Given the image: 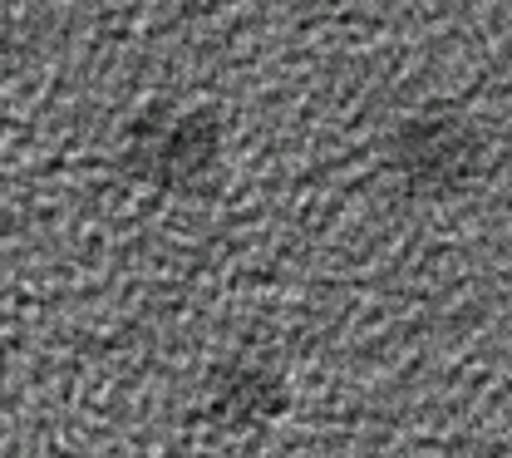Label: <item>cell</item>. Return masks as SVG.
Returning a JSON list of instances; mask_svg holds the SVG:
<instances>
[{
    "mask_svg": "<svg viewBox=\"0 0 512 458\" xmlns=\"http://www.w3.org/2000/svg\"><path fill=\"white\" fill-rule=\"evenodd\" d=\"M478 163V133L468 119H414L399 138V168L414 188H448Z\"/></svg>",
    "mask_w": 512,
    "mask_h": 458,
    "instance_id": "6da1fadb",
    "label": "cell"
},
{
    "mask_svg": "<svg viewBox=\"0 0 512 458\" xmlns=\"http://www.w3.org/2000/svg\"><path fill=\"white\" fill-rule=\"evenodd\" d=\"M133 158L158 183H188L217 158V124L212 114H178L168 129L143 119V148Z\"/></svg>",
    "mask_w": 512,
    "mask_h": 458,
    "instance_id": "7a4b0ae2",
    "label": "cell"
}]
</instances>
